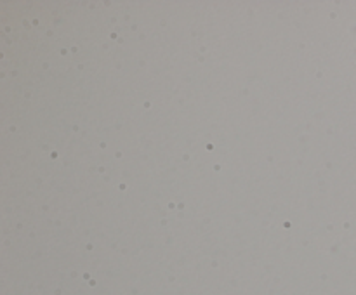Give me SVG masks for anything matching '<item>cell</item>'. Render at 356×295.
Segmentation results:
<instances>
[]
</instances>
